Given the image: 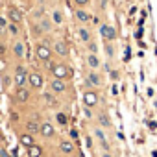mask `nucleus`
Returning a JSON list of instances; mask_svg holds the SVG:
<instances>
[{
  "instance_id": "nucleus-1",
  "label": "nucleus",
  "mask_w": 157,
  "mask_h": 157,
  "mask_svg": "<svg viewBox=\"0 0 157 157\" xmlns=\"http://www.w3.org/2000/svg\"><path fill=\"white\" fill-rule=\"evenodd\" d=\"M46 70L52 78H57V80L70 82L74 78V68L67 61H61V59H50L46 63Z\"/></svg>"
},
{
  "instance_id": "nucleus-2",
  "label": "nucleus",
  "mask_w": 157,
  "mask_h": 157,
  "mask_svg": "<svg viewBox=\"0 0 157 157\" xmlns=\"http://www.w3.org/2000/svg\"><path fill=\"white\" fill-rule=\"evenodd\" d=\"M105 85V78L102 74V70H87L85 76H83V83L82 87L83 89H102Z\"/></svg>"
},
{
  "instance_id": "nucleus-3",
  "label": "nucleus",
  "mask_w": 157,
  "mask_h": 157,
  "mask_svg": "<svg viewBox=\"0 0 157 157\" xmlns=\"http://www.w3.org/2000/svg\"><path fill=\"white\" fill-rule=\"evenodd\" d=\"M33 56H35V59L39 63L46 65L54 57V52H52L50 43H46V41H35V44H33Z\"/></svg>"
},
{
  "instance_id": "nucleus-4",
  "label": "nucleus",
  "mask_w": 157,
  "mask_h": 157,
  "mask_svg": "<svg viewBox=\"0 0 157 157\" xmlns=\"http://www.w3.org/2000/svg\"><path fill=\"white\" fill-rule=\"evenodd\" d=\"M44 85H46L44 74H43L41 70H37V68L30 70V74H28V87H30L33 93H41V91L44 89Z\"/></svg>"
},
{
  "instance_id": "nucleus-5",
  "label": "nucleus",
  "mask_w": 157,
  "mask_h": 157,
  "mask_svg": "<svg viewBox=\"0 0 157 157\" xmlns=\"http://www.w3.org/2000/svg\"><path fill=\"white\" fill-rule=\"evenodd\" d=\"M48 91L54 93L57 98H59V96H67V94L70 93V82L57 80V78H50V82H48Z\"/></svg>"
},
{
  "instance_id": "nucleus-6",
  "label": "nucleus",
  "mask_w": 157,
  "mask_h": 157,
  "mask_svg": "<svg viewBox=\"0 0 157 157\" xmlns=\"http://www.w3.org/2000/svg\"><path fill=\"white\" fill-rule=\"evenodd\" d=\"M100 102H102V98H100L98 89H83V93H82V105L96 109L100 105Z\"/></svg>"
},
{
  "instance_id": "nucleus-7",
  "label": "nucleus",
  "mask_w": 157,
  "mask_h": 157,
  "mask_svg": "<svg viewBox=\"0 0 157 157\" xmlns=\"http://www.w3.org/2000/svg\"><path fill=\"white\" fill-rule=\"evenodd\" d=\"M28 74H30V70L26 68V65H22V63H19V65H15V68H13V83H15V89L17 87H28Z\"/></svg>"
},
{
  "instance_id": "nucleus-8",
  "label": "nucleus",
  "mask_w": 157,
  "mask_h": 157,
  "mask_svg": "<svg viewBox=\"0 0 157 157\" xmlns=\"http://www.w3.org/2000/svg\"><path fill=\"white\" fill-rule=\"evenodd\" d=\"M50 46H52V52H54V56H56L57 59L65 61V59L70 57V46H68L67 41H63V39H54V41L50 43Z\"/></svg>"
},
{
  "instance_id": "nucleus-9",
  "label": "nucleus",
  "mask_w": 157,
  "mask_h": 157,
  "mask_svg": "<svg viewBox=\"0 0 157 157\" xmlns=\"http://www.w3.org/2000/svg\"><path fill=\"white\" fill-rule=\"evenodd\" d=\"M98 33H100V37H102L104 43H117V39H118L117 28L113 24H109V22H102L100 28H98Z\"/></svg>"
},
{
  "instance_id": "nucleus-10",
  "label": "nucleus",
  "mask_w": 157,
  "mask_h": 157,
  "mask_svg": "<svg viewBox=\"0 0 157 157\" xmlns=\"http://www.w3.org/2000/svg\"><path fill=\"white\" fill-rule=\"evenodd\" d=\"M39 135L44 139V140H52L57 137V129L54 128V124L50 120H43L41 126H39Z\"/></svg>"
},
{
  "instance_id": "nucleus-11",
  "label": "nucleus",
  "mask_w": 157,
  "mask_h": 157,
  "mask_svg": "<svg viewBox=\"0 0 157 157\" xmlns=\"http://www.w3.org/2000/svg\"><path fill=\"white\" fill-rule=\"evenodd\" d=\"M11 54H13L15 59L22 61L26 57V41L24 39H13V43H11Z\"/></svg>"
},
{
  "instance_id": "nucleus-12",
  "label": "nucleus",
  "mask_w": 157,
  "mask_h": 157,
  "mask_svg": "<svg viewBox=\"0 0 157 157\" xmlns=\"http://www.w3.org/2000/svg\"><path fill=\"white\" fill-rule=\"evenodd\" d=\"M83 63H85V68L87 70H102V59H100V56H96V54H87L85 52V56H83Z\"/></svg>"
},
{
  "instance_id": "nucleus-13",
  "label": "nucleus",
  "mask_w": 157,
  "mask_h": 157,
  "mask_svg": "<svg viewBox=\"0 0 157 157\" xmlns=\"http://www.w3.org/2000/svg\"><path fill=\"white\" fill-rule=\"evenodd\" d=\"M76 37H78V41H80L82 44H87L89 41L94 39V33H93V30H91L89 26L78 24V28H76Z\"/></svg>"
},
{
  "instance_id": "nucleus-14",
  "label": "nucleus",
  "mask_w": 157,
  "mask_h": 157,
  "mask_svg": "<svg viewBox=\"0 0 157 157\" xmlns=\"http://www.w3.org/2000/svg\"><path fill=\"white\" fill-rule=\"evenodd\" d=\"M6 19H8L10 22L22 24V22H24V13H22L17 6H8V8H6Z\"/></svg>"
},
{
  "instance_id": "nucleus-15",
  "label": "nucleus",
  "mask_w": 157,
  "mask_h": 157,
  "mask_svg": "<svg viewBox=\"0 0 157 157\" xmlns=\"http://www.w3.org/2000/svg\"><path fill=\"white\" fill-rule=\"evenodd\" d=\"M57 150H59V153H61L63 157H67V155H74V151H76V144H74L72 139H59V142H57Z\"/></svg>"
},
{
  "instance_id": "nucleus-16",
  "label": "nucleus",
  "mask_w": 157,
  "mask_h": 157,
  "mask_svg": "<svg viewBox=\"0 0 157 157\" xmlns=\"http://www.w3.org/2000/svg\"><path fill=\"white\" fill-rule=\"evenodd\" d=\"M74 19L78 24L82 26H89V22L93 21V15L89 10H82V8H74Z\"/></svg>"
},
{
  "instance_id": "nucleus-17",
  "label": "nucleus",
  "mask_w": 157,
  "mask_h": 157,
  "mask_svg": "<svg viewBox=\"0 0 157 157\" xmlns=\"http://www.w3.org/2000/svg\"><path fill=\"white\" fill-rule=\"evenodd\" d=\"M32 94H33V91H32L30 87H17V89H15V102H19V104H28V102L32 100Z\"/></svg>"
},
{
  "instance_id": "nucleus-18",
  "label": "nucleus",
  "mask_w": 157,
  "mask_h": 157,
  "mask_svg": "<svg viewBox=\"0 0 157 157\" xmlns=\"http://www.w3.org/2000/svg\"><path fill=\"white\" fill-rule=\"evenodd\" d=\"M48 17L52 19L54 26H63V24H65V11L61 10V6H52Z\"/></svg>"
},
{
  "instance_id": "nucleus-19",
  "label": "nucleus",
  "mask_w": 157,
  "mask_h": 157,
  "mask_svg": "<svg viewBox=\"0 0 157 157\" xmlns=\"http://www.w3.org/2000/svg\"><path fill=\"white\" fill-rule=\"evenodd\" d=\"M104 56L107 61H115L117 56H118V44L117 43H104Z\"/></svg>"
},
{
  "instance_id": "nucleus-20",
  "label": "nucleus",
  "mask_w": 157,
  "mask_h": 157,
  "mask_svg": "<svg viewBox=\"0 0 157 157\" xmlns=\"http://www.w3.org/2000/svg\"><path fill=\"white\" fill-rule=\"evenodd\" d=\"M94 118H96V126H100L102 129H111L113 128V122H111V118L105 111H98L94 115Z\"/></svg>"
},
{
  "instance_id": "nucleus-21",
  "label": "nucleus",
  "mask_w": 157,
  "mask_h": 157,
  "mask_svg": "<svg viewBox=\"0 0 157 157\" xmlns=\"http://www.w3.org/2000/svg\"><path fill=\"white\" fill-rule=\"evenodd\" d=\"M35 22H37V26L41 28V32H43L44 35L52 33V32H54V28H56V26H54V22H52V19H50L48 15L41 17V19H39V21H35Z\"/></svg>"
},
{
  "instance_id": "nucleus-22",
  "label": "nucleus",
  "mask_w": 157,
  "mask_h": 157,
  "mask_svg": "<svg viewBox=\"0 0 157 157\" xmlns=\"http://www.w3.org/2000/svg\"><path fill=\"white\" fill-rule=\"evenodd\" d=\"M39 126H41V122H39V118H37V117L28 118V120L24 122L26 131H28V133H32V135H39Z\"/></svg>"
},
{
  "instance_id": "nucleus-23",
  "label": "nucleus",
  "mask_w": 157,
  "mask_h": 157,
  "mask_svg": "<svg viewBox=\"0 0 157 157\" xmlns=\"http://www.w3.org/2000/svg\"><path fill=\"white\" fill-rule=\"evenodd\" d=\"M6 32H8V35H10L11 39H21V35H22V24L10 22L8 28H6Z\"/></svg>"
},
{
  "instance_id": "nucleus-24",
  "label": "nucleus",
  "mask_w": 157,
  "mask_h": 157,
  "mask_svg": "<svg viewBox=\"0 0 157 157\" xmlns=\"http://www.w3.org/2000/svg\"><path fill=\"white\" fill-rule=\"evenodd\" d=\"M43 100L46 102L48 107H59V98L54 93H50V91H44L43 93Z\"/></svg>"
},
{
  "instance_id": "nucleus-25",
  "label": "nucleus",
  "mask_w": 157,
  "mask_h": 157,
  "mask_svg": "<svg viewBox=\"0 0 157 157\" xmlns=\"http://www.w3.org/2000/svg\"><path fill=\"white\" fill-rule=\"evenodd\" d=\"M19 142H21V146H24V148H30L32 144H35V137H33L32 133L24 131V133H21V135H19Z\"/></svg>"
},
{
  "instance_id": "nucleus-26",
  "label": "nucleus",
  "mask_w": 157,
  "mask_h": 157,
  "mask_svg": "<svg viewBox=\"0 0 157 157\" xmlns=\"http://www.w3.org/2000/svg\"><path fill=\"white\" fill-rule=\"evenodd\" d=\"M28 150V157H43L44 155V148L41 146V144H32L30 148H26Z\"/></svg>"
},
{
  "instance_id": "nucleus-27",
  "label": "nucleus",
  "mask_w": 157,
  "mask_h": 157,
  "mask_svg": "<svg viewBox=\"0 0 157 157\" xmlns=\"http://www.w3.org/2000/svg\"><path fill=\"white\" fill-rule=\"evenodd\" d=\"M93 137L96 139V142H105V140H107L105 129H102L100 126H94V128H93Z\"/></svg>"
},
{
  "instance_id": "nucleus-28",
  "label": "nucleus",
  "mask_w": 157,
  "mask_h": 157,
  "mask_svg": "<svg viewBox=\"0 0 157 157\" xmlns=\"http://www.w3.org/2000/svg\"><path fill=\"white\" fill-rule=\"evenodd\" d=\"M68 120H70V117H68V113H65V111H57L56 113V122L59 124V126H68Z\"/></svg>"
},
{
  "instance_id": "nucleus-29",
  "label": "nucleus",
  "mask_w": 157,
  "mask_h": 157,
  "mask_svg": "<svg viewBox=\"0 0 157 157\" xmlns=\"http://www.w3.org/2000/svg\"><path fill=\"white\" fill-rule=\"evenodd\" d=\"M83 50H85L87 54H96V56H98V52H100V46H98V43L93 39V41H89L87 44H83Z\"/></svg>"
},
{
  "instance_id": "nucleus-30",
  "label": "nucleus",
  "mask_w": 157,
  "mask_h": 157,
  "mask_svg": "<svg viewBox=\"0 0 157 157\" xmlns=\"http://www.w3.org/2000/svg\"><path fill=\"white\" fill-rule=\"evenodd\" d=\"M44 15H46V8H44V6H41V8L37 6V8H33V11H32L30 17H32V21H39V19L44 17Z\"/></svg>"
},
{
  "instance_id": "nucleus-31",
  "label": "nucleus",
  "mask_w": 157,
  "mask_h": 157,
  "mask_svg": "<svg viewBox=\"0 0 157 157\" xmlns=\"http://www.w3.org/2000/svg\"><path fill=\"white\" fill-rule=\"evenodd\" d=\"M74 2V8H82V10H87L89 6H91V2L93 0H72Z\"/></svg>"
},
{
  "instance_id": "nucleus-32",
  "label": "nucleus",
  "mask_w": 157,
  "mask_h": 157,
  "mask_svg": "<svg viewBox=\"0 0 157 157\" xmlns=\"http://www.w3.org/2000/svg\"><path fill=\"white\" fill-rule=\"evenodd\" d=\"M82 115L87 118V120H93L94 118V109H91V107H85V105H82Z\"/></svg>"
},
{
  "instance_id": "nucleus-33",
  "label": "nucleus",
  "mask_w": 157,
  "mask_h": 157,
  "mask_svg": "<svg viewBox=\"0 0 157 157\" xmlns=\"http://www.w3.org/2000/svg\"><path fill=\"white\" fill-rule=\"evenodd\" d=\"M109 78H111V82L117 83V82L120 80V70H118V68H111V70H109Z\"/></svg>"
},
{
  "instance_id": "nucleus-34",
  "label": "nucleus",
  "mask_w": 157,
  "mask_h": 157,
  "mask_svg": "<svg viewBox=\"0 0 157 157\" xmlns=\"http://www.w3.org/2000/svg\"><path fill=\"white\" fill-rule=\"evenodd\" d=\"M8 24H10V21L6 19V15H0V33H4V32H6Z\"/></svg>"
},
{
  "instance_id": "nucleus-35",
  "label": "nucleus",
  "mask_w": 157,
  "mask_h": 157,
  "mask_svg": "<svg viewBox=\"0 0 157 157\" xmlns=\"http://www.w3.org/2000/svg\"><path fill=\"white\" fill-rule=\"evenodd\" d=\"M98 148H100L102 151H111V144H109V140H105V142H98Z\"/></svg>"
},
{
  "instance_id": "nucleus-36",
  "label": "nucleus",
  "mask_w": 157,
  "mask_h": 157,
  "mask_svg": "<svg viewBox=\"0 0 157 157\" xmlns=\"http://www.w3.org/2000/svg\"><path fill=\"white\" fill-rule=\"evenodd\" d=\"M70 139H72V140L78 139V129H70Z\"/></svg>"
},
{
  "instance_id": "nucleus-37",
  "label": "nucleus",
  "mask_w": 157,
  "mask_h": 157,
  "mask_svg": "<svg viewBox=\"0 0 157 157\" xmlns=\"http://www.w3.org/2000/svg\"><path fill=\"white\" fill-rule=\"evenodd\" d=\"M142 33H144V28H139V30H137V33H135V37H137V39H140V37H142Z\"/></svg>"
},
{
  "instance_id": "nucleus-38",
  "label": "nucleus",
  "mask_w": 157,
  "mask_h": 157,
  "mask_svg": "<svg viewBox=\"0 0 157 157\" xmlns=\"http://www.w3.org/2000/svg\"><path fill=\"white\" fill-rule=\"evenodd\" d=\"M111 94H113V96H118V89H117V85L111 87Z\"/></svg>"
},
{
  "instance_id": "nucleus-39",
  "label": "nucleus",
  "mask_w": 157,
  "mask_h": 157,
  "mask_svg": "<svg viewBox=\"0 0 157 157\" xmlns=\"http://www.w3.org/2000/svg\"><path fill=\"white\" fill-rule=\"evenodd\" d=\"M102 157H115L111 151H102Z\"/></svg>"
},
{
  "instance_id": "nucleus-40",
  "label": "nucleus",
  "mask_w": 157,
  "mask_h": 157,
  "mask_svg": "<svg viewBox=\"0 0 157 157\" xmlns=\"http://www.w3.org/2000/svg\"><path fill=\"white\" fill-rule=\"evenodd\" d=\"M87 146L93 148V139H91V137H87Z\"/></svg>"
},
{
  "instance_id": "nucleus-41",
  "label": "nucleus",
  "mask_w": 157,
  "mask_h": 157,
  "mask_svg": "<svg viewBox=\"0 0 157 157\" xmlns=\"http://www.w3.org/2000/svg\"><path fill=\"white\" fill-rule=\"evenodd\" d=\"M4 52H6V48H4V44H2V43H0V54H4Z\"/></svg>"
},
{
  "instance_id": "nucleus-42",
  "label": "nucleus",
  "mask_w": 157,
  "mask_h": 157,
  "mask_svg": "<svg viewBox=\"0 0 157 157\" xmlns=\"http://www.w3.org/2000/svg\"><path fill=\"white\" fill-rule=\"evenodd\" d=\"M151 155H153V157H157V150H153V151H151Z\"/></svg>"
},
{
  "instance_id": "nucleus-43",
  "label": "nucleus",
  "mask_w": 157,
  "mask_h": 157,
  "mask_svg": "<svg viewBox=\"0 0 157 157\" xmlns=\"http://www.w3.org/2000/svg\"><path fill=\"white\" fill-rule=\"evenodd\" d=\"M115 157H120V155H115Z\"/></svg>"
},
{
  "instance_id": "nucleus-44",
  "label": "nucleus",
  "mask_w": 157,
  "mask_h": 157,
  "mask_svg": "<svg viewBox=\"0 0 157 157\" xmlns=\"http://www.w3.org/2000/svg\"><path fill=\"white\" fill-rule=\"evenodd\" d=\"M67 157H72V155H67Z\"/></svg>"
}]
</instances>
